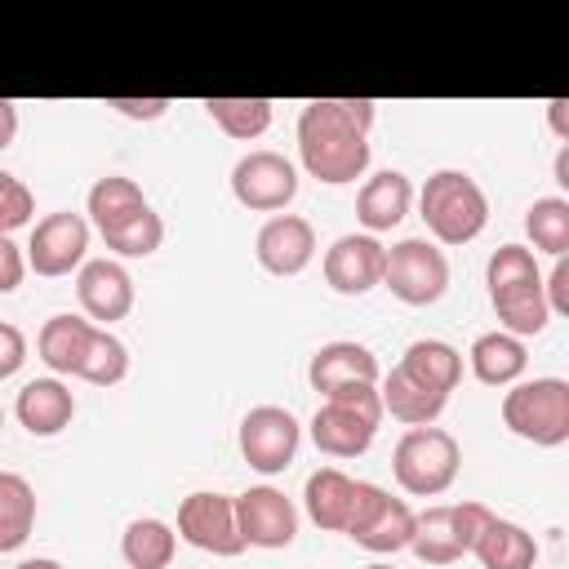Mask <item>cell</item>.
<instances>
[{"mask_svg": "<svg viewBox=\"0 0 569 569\" xmlns=\"http://www.w3.org/2000/svg\"><path fill=\"white\" fill-rule=\"evenodd\" d=\"M13 138H18V107L9 98H0V151L13 147Z\"/></svg>", "mask_w": 569, "mask_h": 569, "instance_id": "40", "label": "cell"}, {"mask_svg": "<svg viewBox=\"0 0 569 569\" xmlns=\"http://www.w3.org/2000/svg\"><path fill=\"white\" fill-rule=\"evenodd\" d=\"M93 320H84V316H71V311H58V316H49L44 325H40V338H36V351H40V360L53 369V373H80V365H84V351H89V338H93Z\"/></svg>", "mask_w": 569, "mask_h": 569, "instance_id": "24", "label": "cell"}, {"mask_svg": "<svg viewBox=\"0 0 569 569\" xmlns=\"http://www.w3.org/2000/svg\"><path fill=\"white\" fill-rule=\"evenodd\" d=\"M27 365V333L9 320H0V382L13 378Z\"/></svg>", "mask_w": 569, "mask_h": 569, "instance_id": "35", "label": "cell"}, {"mask_svg": "<svg viewBox=\"0 0 569 569\" xmlns=\"http://www.w3.org/2000/svg\"><path fill=\"white\" fill-rule=\"evenodd\" d=\"M525 231L533 240V253L565 258L569 253V200L565 196H538L525 213Z\"/></svg>", "mask_w": 569, "mask_h": 569, "instance_id": "31", "label": "cell"}, {"mask_svg": "<svg viewBox=\"0 0 569 569\" xmlns=\"http://www.w3.org/2000/svg\"><path fill=\"white\" fill-rule=\"evenodd\" d=\"M22 276H27L22 249H18L9 236H0V293H13V289L22 284Z\"/></svg>", "mask_w": 569, "mask_h": 569, "instance_id": "38", "label": "cell"}, {"mask_svg": "<svg viewBox=\"0 0 569 569\" xmlns=\"http://www.w3.org/2000/svg\"><path fill=\"white\" fill-rule=\"evenodd\" d=\"M76 298L98 329H111L133 311V276L116 258H89L76 271Z\"/></svg>", "mask_w": 569, "mask_h": 569, "instance_id": "16", "label": "cell"}, {"mask_svg": "<svg viewBox=\"0 0 569 569\" xmlns=\"http://www.w3.org/2000/svg\"><path fill=\"white\" fill-rule=\"evenodd\" d=\"M13 413H18V422H22L27 436L49 440V436H58V431L71 427V418H76V396H71V387H67L62 378H31V382L18 391Z\"/></svg>", "mask_w": 569, "mask_h": 569, "instance_id": "19", "label": "cell"}, {"mask_svg": "<svg viewBox=\"0 0 569 569\" xmlns=\"http://www.w3.org/2000/svg\"><path fill=\"white\" fill-rule=\"evenodd\" d=\"M413 507L405 502V498H391L387 489L378 493V502L369 507V516L347 533L356 547H365V551H373V556H396V551H405L409 547V538H413Z\"/></svg>", "mask_w": 569, "mask_h": 569, "instance_id": "21", "label": "cell"}, {"mask_svg": "<svg viewBox=\"0 0 569 569\" xmlns=\"http://www.w3.org/2000/svg\"><path fill=\"white\" fill-rule=\"evenodd\" d=\"M231 196L253 213H280L298 196V169L280 151H244L231 164Z\"/></svg>", "mask_w": 569, "mask_h": 569, "instance_id": "10", "label": "cell"}, {"mask_svg": "<svg viewBox=\"0 0 569 569\" xmlns=\"http://www.w3.org/2000/svg\"><path fill=\"white\" fill-rule=\"evenodd\" d=\"M36 529V489L18 471H0V551H18Z\"/></svg>", "mask_w": 569, "mask_h": 569, "instance_id": "28", "label": "cell"}, {"mask_svg": "<svg viewBox=\"0 0 569 569\" xmlns=\"http://www.w3.org/2000/svg\"><path fill=\"white\" fill-rule=\"evenodd\" d=\"M467 365H471L476 382H485V387H511V382H520V373L529 365V351H525V338H511V333L493 329V333H480L471 342Z\"/></svg>", "mask_w": 569, "mask_h": 569, "instance_id": "25", "label": "cell"}, {"mask_svg": "<svg viewBox=\"0 0 569 569\" xmlns=\"http://www.w3.org/2000/svg\"><path fill=\"white\" fill-rule=\"evenodd\" d=\"M31 213H36V200H31L27 182H22V178H13L9 169H0V236H9V231H18V227H27V222H31Z\"/></svg>", "mask_w": 569, "mask_h": 569, "instance_id": "34", "label": "cell"}, {"mask_svg": "<svg viewBox=\"0 0 569 569\" xmlns=\"http://www.w3.org/2000/svg\"><path fill=\"white\" fill-rule=\"evenodd\" d=\"M502 427L542 449L565 445L569 440V382L565 378L511 382V391L502 396Z\"/></svg>", "mask_w": 569, "mask_h": 569, "instance_id": "6", "label": "cell"}, {"mask_svg": "<svg viewBox=\"0 0 569 569\" xmlns=\"http://www.w3.org/2000/svg\"><path fill=\"white\" fill-rule=\"evenodd\" d=\"M236 525H240L244 547L280 551V547H289L298 538V507L280 489L253 485V489L236 493Z\"/></svg>", "mask_w": 569, "mask_h": 569, "instance_id": "14", "label": "cell"}, {"mask_svg": "<svg viewBox=\"0 0 569 569\" xmlns=\"http://www.w3.org/2000/svg\"><path fill=\"white\" fill-rule=\"evenodd\" d=\"M556 182L569 187V147H560V156H556Z\"/></svg>", "mask_w": 569, "mask_h": 569, "instance_id": "41", "label": "cell"}, {"mask_svg": "<svg viewBox=\"0 0 569 569\" xmlns=\"http://www.w3.org/2000/svg\"><path fill=\"white\" fill-rule=\"evenodd\" d=\"M485 520H489L485 502H436V507L413 516L409 551L422 565H458L471 551Z\"/></svg>", "mask_w": 569, "mask_h": 569, "instance_id": "8", "label": "cell"}, {"mask_svg": "<svg viewBox=\"0 0 569 569\" xmlns=\"http://www.w3.org/2000/svg\"><path fill=\"white\" fill-rule=\"evenodd\" d=\"M98 236H102L107 249H116L120 258H151V253L160 249V240H164V222H160V213H156L151 204H142L138 213L120 218L116 227H107V231H98Z\"/></svg>", "mask_w": 569, "mask_h": 569, "instance_id": "32", "label": "cell"}, {"mask_svg": "<svg viewBox=\"0 0 569 569\" xmlns=\"http://www.w3.org/2000/svg\"><path fill=\"white\" fill-rule=\"evenodd\" d=\"M378 493H382V485L351 480L338 467H320L302 485V507H307L311 525H320L325 533H351L369 516V507L378 502Z\"/></svg>", "mask_w": 569, "mask_h": 569, "instance_id": "9", "label": "cell"}, {"mask_svg": "<svg viewBox=\"0 0 569 569\" xmlns=\"http://www.w3.org/2000/svg\"><path fill=\"white\" fill-rule=\"evenodd\" d=\"M365 569H396V565H387V560H373V565H365Z\"/></svg>", "mask_w": 569, "mask_h": 569, "instance_id": "43", "label": "cell"}, {"mask_svg": "<svg viewBox=\"0 0 569 569\" xmlns=\"http://www.w3.org/2000/svg\"><path fill=\"white\" fill-rule=\"evenodd\" d=\"M382 427V400L378 387H351L338 396H325L311 413V445L325 458H360Z\"/></svg>", "mask_w": 569, "mask_h": 569, "instance_id": "4", "label": "cell"}, {"mask_svg": "<svg viewBox=\"0 0 569 569\" xmlns=\"http://www.w3.org/2000/svg\"><path fill=\"white\" fill-rule=\"evenodd\" d=\"M378 378H382L378 356L351 338H333V342L316 347V356L307 360V382L320 396H338L351 387H378Z\"/></svg>", "mask_w": 569, "mask_h": 569, "instance_id": "17", "label": "cell"}, {"mask_svg": "<svg viewBox=\"0 0 569 569\" xmlns=\"http://www.w3.org/2000/svg\"><path fill=\"white\" fill-rule=\"evenodd\" d=\"M373 116H378V102H369V98H311L298 116L302 169L325 187L365 178Z\"/></svg>", "mask_w": 569, "mask_h": 569, "instance_id": "1", "label": "cell"}, {"mask_svg": "<svg viewBox=\"0 0 569 569\" xmlns=\"http://www.w3.org/2000/svg\"><path fill=\"white\" fill-rule=\"evenodd\" d=\"M382 289H391V298H400L405 307H431L445 298L449 289V258L436 240L427 236H409L400 244L387 249L382 258Z\"/></svg>", "mask_w": 569, "mask_h": 569, "instance_id": "7", "label": "cell"}, {"mask_svg": "<svg viewBox=\"0 0 569 569\" xmlns=\"http://www.w3.org/2000/svg\"><path fill=\"white\" fill-rule=\"evenodd\" d=\"M409 204H413V182L400 169H378L356 191V218H360L365 236H378V231L400 227L405 213H409Z\"/></svg>", "mask_w": 569, "mask_h": 569, "instance_id": "20", "label": "cell"}, {"mask_svg": "<svg viewBox=\"0 0 569 569\" xmlns=\"http://www.w3.org/2000/svg\"><path fill=\"white\" fill-rule=\"evenodd\" d=\"M107 107L124 120H160L169 111V98H107Z\"/></svg>", "mask_w": 569, "mask_h": 569, "instance_id": "37", "label": "cell"}, {"mask_svg": "<svg viewBox=\"0 0 569 569\" xmlns=\"http://www.w3.org/2000/svg\"><path fill=\"white\" fill-rule=\"evenodd\" d=\"M405 373H413L418 382H427L440 396H453V387L462 382V351L440 342V338H418L405 347V356L396 360Z\"/></svg>", "mask_w": 569, "mask_h": 569, "instance_id": "26", "label": "cell"}, {"mask_svg": "<svg viewBox=\"0 0 569 569\" xmlns=\"http://www.w3.org/2000/svg\"><path fill=\"white\" fill-rule=\"evenodd\" d=\"M547 120H551L556 138L569 142V98H551V102H547Z\"/></svg>", "mask_w": 569, "mask_h": 569, "instance_id": "39", "label": "cell"}, {"mask_svg": "<svg viewBox=\"0 0 569 569\" xmlns=\"http://www.w3.org/2000/svg\"><path fill=\"white\" fill-rule=\"evenodd\" d=\"M0 427H4V409H0Z\"/></svg>", "mask_w": 569, "mask_h": 569, "instance_id": "44", "label": "cell"}, {"mask_svg": "<svg viewBox=\"0 0 569 569\" xmlns=\"http://www.w3.org/2000/svg\"><path fill=\"white\" fill-rule=\"evenodd\" d=\"M471 556L480 560V569H533L538 565V542L525 525L502 520V516L489 511V520L480 525V533L471 542Z\"/></svg>", "mask_w": 569, "mask_h": 569, "instance_id": "22", "label": "cell"}, {"mask_svg": "<svg viewBox=\"0 0 569 569\" xmlns=\"http://www.w3.org/2000/svg\"><path fill=\"white\" fill-rule=\"evenodd\" d=\"M485 284H489V302L498 311L502 333L511 338H538L551 320L547 298H542V271H538V253L525 244H498L485 262Z\"/></svg>", "mask_w": 569, "mask_h": 569, "instance_id": "2", "label": "cell"}, {"mask_svg": "<svg viewBox=\"0 0 569 569\" xmlns=\"http://www.w3.org/2000/svg\"><path fill=\"white\" fill-rule=\"evenodd\" d=\"M173 551H178V533L156 516H138L120 533V556L129 569H169Z\"/></svg>", "mask_w": 569, "mask_h": 569, "instance_id": "27", "label": "cell"}, {"mask_svg": "<svg viewBox=\"0 0 569 569\" xmlns=\"http://www.w3.org/2000/svg\"><path fill=\"white\" fill-rule=\"evenodd\" d=\"M418 209L436 244H471L489 222V196L467 169H436L418 191Z\"/></svg>", "mask_w": 569, "mask_h": 569, "instance_id": "3", "label": "cell"}, {"mask_svg": "<svg viewBox=\"0 0 569 569\" xmlns=\"http://www.w3.org/2000/svg\"><path fill=\"white\" fill-rule=\"evenodd\" d=\"M462 467V449L445 427H409L396 440L391 476L409 498H440Z\"/></svg>", "mask_w": 569, "mask_h": 569, "instance_id": "5", "label": "cell"}, {"mask_svg": "<svg viewBox=\"0 0 569 569\" xmlns=\"http://www.w3.org/2000/svg\"><path fill=\"white\" fill-rule=\"evenodd\" d=\"M236 440H240V458L253 471L280 476L293 462L298 445H302V427L284 405H258V409H249L240 418V436Z\"/></svg>", "mask_w": 569, "mask_h": 569, "instance_id": "11", "label": "cell"}, {"mask_svg": "<svg viewBox=\"0 0 569 569\" xmlns=\"http://www.w3.org/2000/svg\"><path fill=\"white\" fill-rule=\"evenodd\" d=\"M271 98H204V116L236 142H253L271 129Z\"/></svg>", "mask_w": 569, "mask_h": 569, "instance_id": "29", "label": "cell"}, {"mask_svg": "<svg viewBox=\"0 0 569 569\" xmlns=\"http://www.w3.org/2000/svg\"><path fill=\"white\" fill-rule=\"evenodd\" d=\"M142 204H147L142 187H138L133 178H124V173H107V178H98V182L89 187V196H84V213H89V222H93L98 231L116 227L120 218L138 213Z\"/></svg>", "mask_w": 569, "mask_h": 569, "instance_id": "30", "label": "cell"}, {"mask_svg": "<svg viewBox=\"0 0 569 569\" xmlns=\"http://www.w3.org/2000/svg\"><path fill=\"white\" fill-rule=\"evenodd\" d=\"M124 373H129V347L111 329H93L84 365H80L76 378H84L93 387H116V382H124Z\"/></svg>", "mask_w": 569, "mask_h": 569, "instance_id": "33", "label": "cell"}, {"mask_svg": "<svg viewBox=\"0 0 569 569\" xmlns=\"http://www.w3.org/2000/svg\"><path fill=\"white\" fill-rule=\"evenodd\" d=\"M378 400H382V413H391V418L405 422V427H436V418H440L445 405H449V396L431 391L427 382H418V378L405 373L400 365H391V373L382 378Z\"/></svg>", "mask_w": 569, "mask_h": 569, "instance_id": "23", "label": "cell"}, {"mask_svg": "<svg viewBox=\"0 0 569 569\" xmlns=\"http://www.w3.org/2000/svg\"><path fill=\"white\" fill-rule=\"evenodd\" d=\"M13 569H62V565L49 560V556H36V560H22V565H13Z\"/></svg>", "mask_w": 569, "mask_h": 569, "instance_id": "42", "label": "cell"}, {"mask_svg": "<svg viewBox=\"0 0 569 569\" xmlns=\"http://www.w3.org/2000/svg\"><path fill=\"white\" fill-rule=\"evenodd\" d=\"M542 298H547V311L551 316H569V262L556 258L551 276L542 280Z\"/></svg>", "mask_w": 569, "mask_h": 569, "instance_id": "36", "label": "cell"}, {"mask_svg": "<svg viewBox=\"0 0 569 569\" xmlns=\"http://www.w3.org/2000/svg\"><path fill=\"white\" fill-rule=\"evenodd\" d=\"M178 538L209 556H240L244 538L236 525V498L196 489L178 502Z\"/></svg>", "mask_w": 569, "mask_h": 569, "instance_id": "13", "label": "cell"}, {"mask_svg": "<svg viewBox=\"0 0 569 569\" xmlns=\"http://www.w3.org/2000/svg\"><path fill=\"white\" fill-rule=\"evenodd\" d=\"M253 253H258V267L262 271H271L280 280L284 276H298L316 258V227L307 218H298V213H271L258 227Z\"/></svg>", "mask_w": 569, "mask_h": 569, "instance_id": "18", "label": "cell"}, {"mask_svg": "<svg viewBox=\"0 0 569 569\" xmlns=\"http://www.w3.org/2000/svg\"><path fill=\"white\" fill-rule=\"evenodd\" d=\"M382 258H387V244L378 236H338L329 249H325V284L342 298H365L369 289L382 284Z\"/></svg>", "mask_w": 569, "mask_h": 569, "instance_id": "15", "label": "cell"}, {"mask_svg": "<svg viewBox=\"0 0 569 569\" xmlns=\"http://www.w3.org/2000/svg\"><path fill=\"white\" fill-rule=\"evenodd\" d=\"M84 253H89V218L71 213V209H58V213H44L36 227H31V240H27V267L44 280H58V276H71L84 267Z\"/></svg>", "mask_w": 569, "mask_h": 569, "instance_id": "12", "label": "cell"}]
</instances>
